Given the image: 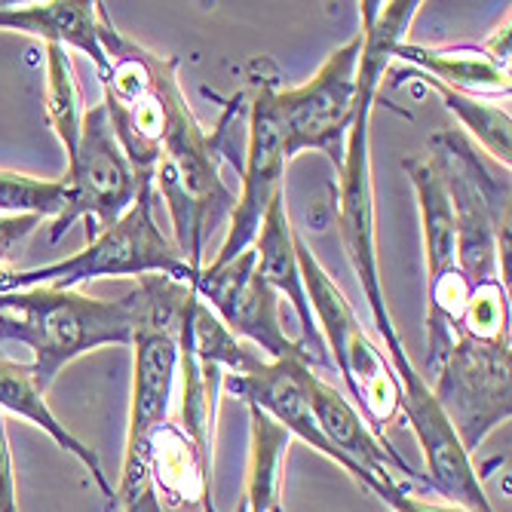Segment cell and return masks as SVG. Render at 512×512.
I'll use <instances>...</instances> for the list:
<instances>
[{
  "label": "cell",
  "instance_id": "cell-1",
  "mask_svg": "<svg viewBox=\"0 0 512 512\" xmlns=\"http://www.w3.org/2000/svg\"><path fill=\"white\" fill-rule=\"evenodd\" d=\"M194 289L178 279L148 273L126 295L105 301L77 289L34 286L0 295V341L25 344L37 387L46 393L59 371L89 350L132 347L145 329L178 332Z\"/></svg>",
  "mask_w": 512,
  "mask_h": 512
},
{
  "label": "cell",
  "instance_id": "cell-2",
  "mask_svg": "<svg viewBox=\"0 0 512 512\" xmlns=\"http://www.w3.org/2000/svg\"><path fill=\"white\" fill-rule=\"evenodd\" d=\"M430 151L454 212L460 273L470 286L500 279L509 289V169L485 163L460 129L433 135Z\"/></svg>",
  "mask_w": 512,
  "mask_h": 512
},
{
  "label": "cell",
  "instance_id": "cell-3",
  "mask_svg": "<svg viewBox=\"0 0 512 512\" xmlns=\"http://www.w3.org/2000/svg\"><path fill=\"white\" fill-rule=\"evenodd\" d=\"M154 209H157L154 181H145L129 212L117 224L92 237L83 252L31 270H7L0 276V295L34 289V286L77 289L89 283V279H102V276H148V273H160L178 279V283H188L197 270H191L188 258L160 230Z\"/></svg>",
  "mask_w": 512,
  "mask_h": 512
},
{
  "label": "cell",
  "instance_id": "cell-4",
  "mask_svg": "<svg viewBox=\"0 0 512 512\" xmlns=\"http://www.w3.org/2000/svg\"><path fill=\"white\" fill-rule=\"evenodd\" d=\"M295 255L304 276L307 301L313 307L322 341L329 344V359L338 368L341 381L350 390V402L362 414L371 433L384 436V427L402 411V384L384 350L365 335L356 319L353 304L344 298L338 283L319 264V258L307 249V243L295 234Z\"/></svg>",
  "mask_w": 512,
  "mask_h": 512
},
{
  "label": "cell",
  "instance_id": "cell-5",
  "mask_svg": "<svg viewBox=\"0 0 512 512\" xmlns=\"http://www.w3.org/2000/svg\"><path fill=\"white\" fill-rule=\"evenodd\" d=\"M421 375L467 454L512 417V344L457 335Z\"/></svg>",
  "mask_w": 512,
  "mask_h": 512
},
{
  "label": "cell",
  "instance_id": "cell-6",
  "mask_svg": "<svg viewBox=\"0 0 512 512\" xmlns=\"http://www.w3.org/2000/svg\"><path fill=\"white\" fill-rule=\"evenodd\" d=\"M62 184L68 188V206L50 224V243H59L77 218H86L89 237H96L111 224H117L138 200L142 181L135 178L117 142L105 102L83 111L80 138L68 157V172Z\"/></svg>",
  "mask_w": 512,
  "mask_h": 512
},
{
  "label": "cell",
  "instance_id": "cell-7",
  "mask_svg": "<svg viewBox=\"0 0 512 512\" xmlns=\"http://www.w3.org/2000/svg\"><path fill=\"white\" fill-rule=\"evenodd\" d=\"M359 56L362 31L322 62L316 77L307 86L273 92V111L283 129L286 157L301 151H322L335 166L344 160L347 129L356 111L359 92Z\"/></svg>",
  "mask_w": 512,
  "mask_h": 512
},
{
  "label": "cell",
  "instance_id": "cell-8",
  "mask_svg": "<svg viewBox=\"0 0 512 512\" xmlns=\"http://www.w3.org/2000/svg\"><path fill=\"white\" fill-rule=\"evenodd\" d=\"M188 286L194 295L224 322V329L234 338L252 341V347L270 359H304L310 365L313 356L301 347V341H292L279 319V295L264 283L258 273V255L255 249L243 252L230 264L218 270H197Z\"/></svg>",
  "mask_w": 512,
  "mask_h": 512
},
{
  "label": "cell",
  "instance_id": "cell-9",
  "mask_svg": "<svg viewBox=\"0 0 512 512\" xmlns=\"http://www.w3.org/2000/svg\"><path fill=\"white\" fill-rule=\"evenodd\" d=\"M135 378H132V408L120 485L114 488V509L120 512L138 494L151 488V436L166 424L172 387L178 375V332L145 329L132 344Z\"/></svg>",
  "mask_w": 512,
  "mask_h": 512
},
{
  "label": "cell",
  "instance_id": "cell-10",
  "mask_svg": "<svg viewBox=\"0 0 512 512\" xmlns=\"http://www.w3.org/2000/svg\"><path fill=\"white\" fill-rule=\"evenodd\" d=\"M313 365L304 362V359H279V362H261L255 371H246V375H224L221 387L230 393L243 399L249 408H258L264 411L267 417H273V421L283 427L289 436H298L301 442H307L310 448H316L322 457H329L332 463H338V467L356 482L362 485L365 491H371L375 497H381L384 503L402 491L405 485L399 488H387L381 485L375 476H368L362 470H356L353 463L338 451L332 448L329 442H325V436L319 433V424L316 417L310 411V402H307V387H304V378L307 371Z\"/></svg>",
  "mask_w": 512,
  "mask_h": 512
},
{
  "label": "cell",
  "instance_id": "cell-11",
  "mask_svg": "<svg viewBox=\"0 0 512 512\" xmlns=\"http://www.w3.org/2000/svg\"><path fill=\"white\" fill-rule=\"evenodd\" d=\"M286 166H289V157L283 145V129H279V120L273 111V89H261V96L252 102V111H249V151H246V166H243V191L237 197L234 215L227 221V237L218 255L203 267L218 270L255 246L270 203L283 194Z\"/></svg>",
  "mask_w": 512,
  "mask_h": 512
},
{
  "label": "cell",
  "instance_id": "cell-12",
  "mask_svg": "<svg viewBox=\"0 0 512 512\" xmlns=\"http://www.w3.org/2000/svg\"><path fill=\"white\" fill-rule=\"evenodd\" d=\"M304 387H307V402H310V411L319 424V433L332 448H338L356 470L375 476L387 488H399L396 476L421 479L414 473L411 463L387 439L371 433V427L362 421L356 405L338 387H332L329 381H322L316 375V368L307 371ZM421 485H424V479H421Z\"/></svg>",
  "mask_w": 512,
  "mask_h": 512
},
{
  "label": "cell",
  "instance_id": "cell-13",
  "mask_svg": "<svg viewBox=\"0 0 512 512\" xmlns=\"http://www.w3.org/2000/svg\"><path fill=\"white\" fill-rule=\"evenodd\" d=\"M252 249L258 255V273L264 276V283L276 295H286L292 301L298 322H301V347L313 356L316 365H332L329 350H325V341H322V332L316 325V316H313V307L307 301L304 276H301L298 255H295V230H292L283 194L270 203Z\"/></svg>",
  "mask_w": 512,
  "mask_h": 512
},
{
  "label": "cell",
  "instance_id": "cell-14",
  "mask_svg": "<svg viewBox=\"0 0 512 512\" xmlns=\"http://www.w3.org/2000/svg\"><path fill=\"white\" fill-rule=\"evenodd\" d=\"M0 31H19L43 43L74 46L92 59L99 77L108 71V56L99 37V4L92 0H46V4L0 7Z\"/></svg>",
  "mask_w": 512,
  "mask_h": 512
},
{
  "label": "cell",
  "instance_id": "cell-15",
  "mask_svg": "<svg viewBox=\"0 0 512 512\" xmlns=\"http://www.w3.org/2000/svg\"><path fill=\"white\" fill-rule=\"evenodd\" d=\"M0 408H7V411L25 417V421H31L37 430H43L59 448H65L71 457H77V460L83 463V467H86L89 479L96 482V488L102 491L108 512L114 509V485L108 482V476H105V470H102L99 454L92 451L89 445H83V442L59 421V417L53 414V408L46 405V393L37 387V381H34V375H31L28 362L22 365V362H13V359H7V356H0Z\"/></svg>",
  "mask_w": 512,
  "mask_h": 512
},
{
  "label": "cell",
  "instance_id": "cell-16",
  "mask_svg": "<svg viewBox=\"0 0 512 512\" xmlns=\"http://www.w3.org/2000/svg\"><path fill=\"white\" fill-rule=\"evenodd\" d=\"M393 59L408 62L430 80H439L463 96H476V99H509V71L497 68L485 53L482 46H421V43H408L402 40Z\"/></svg>",
  "mask_w": 512,
  "mask_h": 512
},
{
  "label": "cell",
  "instance_id": "cell-17",
  "mask_svg": "<svg viewBox=\"0 0 512 512\" xmlns=\"http://www.w3.org/2000/svg\"><path fill=\"white\" fill-rule=\"evenodd\" d=\"M148 467H151V488L157 494H166L175 503L194 500L203 506V512H215L212 491H209L212 463L200 454L194 439L181 427H172L166 421L160 430H154Z\"/></svg>",
  "mask_w": 512,
  "mask_h": 512
},
{
  "label": "cell",
  "instance_id": "cell-18",
  "mask_svg": "<svg viewBox=\"0 0 512 512\" xmlns=\"http://www.w3.org/2000/svg\"><path fill=\"white\" fill-rule=\"evenodd\" d=\"M292 436L273 417L249 408V473L237 512H283V463Z\"/></svg>",
  "mask_w": 512,
  "mask_h": 512
},
{
  "label": "cell",
  "instance_id": "cell-19",
  "mask_svg": "<svg viewBox=\"0 0 512 512\" xmlns=\"http://www.w3.org/2000/svg\"><path fill=\"white\" fill-rule=\"evenodd\" d=\"M402 169L411 178V188L417 197V212H421L424 230V255H427V279L457 267V230L454 212L445 194V184L430 163V157H411L402 160Z\"/></svg>",
  "mask_w": 512,
  "mask_h": 512
},
{
  "label": "cell",
  "instance_id": "cell-20",
  "mask_svg": "<svg viewBox=\"0 0 512 512\" xmlns=\"http://www.w3.org/2000/svg\"><path fill=\"white\" fill-rule=\"evenodd\" d=\"M445 102V108L451 114L460 117V123L467 126L479 142L485 145V151L494 157L497 166L509 169L512 163V120H509V108H500L491 99H476V96H463V92L424 77Z\"/></svg>",
  "mask_w": 512,
  "mask_h": 512
},
{
  "label": "cell",
  "instance_id": "cell-21",
  "mask_svg": "<svg viewBox=\"0 0 512 512\" xmlns=\"http://www.w3.org/2000/svg\"><path fill=\"white\" fill-rule=\"evenodd\" d=\"M83 111L86 108L80 102L71 56L65 53V46L46 43V120L56 129L65 157H71V151L77 148Z\"/></svg>",
  "mask_w": 512,
  "mask_h": 512
},
{
  "label": "cell",
  "instance_id": "cell-22",
  "mask_svg": "<svg viewBox=\"0 0 512 512\" xmlns=\"http://www.w3.org/2000/svg\"><path fill=\"white\" fill-rule=\"evenodd\" d=\"M68 206L62 181H43L19 172H0V215H40L56 218Z\"/></svg>",
  "mask_w": 512,
  "mask_h": 512
},
{
  "label": "cell",
  "instance_id": "cell-23",
  "mask_svg": "<svg viewBox=\"0 0 512 512\" xmlns=\"http://www.w3.org/2000/svg\"><path fill=\"white\" fill-rule=\"evenodd\" d=\"M43 224L40 215H0V276H4L10 267L13 252L34 234V230Z\"/></svg>",
  "mask_w": 512,
  "mask_h": 512
},
{
  "label": "cell",
  "instance_id": "cell-24",
  "mask_svg": "<svg viewBox=\"0 0 512 512\" xmlns=\"http://www.w3.org/2000/svg\"><path fill=\"white\" fill-rule=\"evenodd\" d=\"M0 512H19L16 470H13V451H10V439H7L4 414H0Z\"/></svg>",
  "mask_w": 512,
  "mask_h": 512
},
{
  "label": "cell",
  "instance_id": "cell-25",
  "mask_svg": "<svg viewBox=\"0 0 512 512\" xmlns=\"http://www.w3.org/2000/svg\"><path fill=\"white\" fill-rule=\"evenodd\" d=\"M393 512H467V509H460V506H451V503H433V500H421V497H414L411 491H399L390 497L387 503Z\"/></svg>",
  "mask_w": 512,
  "mask_h": 512
},
{
  "label": "cell",
  "instance_id": "cell-26",
  "mask_svg": "<svg viewBox=\"0 0 512 512\" xmlns=\"http://www.w3.org/2000/svg\"><path fill=\"white\" fill-rule=\"evenodd\" d=\"M482 53H485L497 68L509 71V16H506V22L485 40Z\"/></svg>",
  "mask_w": 512,
  "mask_h": 512
},
{
  "label": "cell",
  "instance_id": "cell-27",
  "mask_svg": "<svg viewBox=\"0 0 512 512\" xmlns=\"http://www.w3.org/2000/svg\"><path fill=\"white\" fill-rule=\"evenodd\" d=\"M120 512H163V503H160V497H157V491L154 488H148L145 494H138L129 506H123Z\"/></svg>",
  "mask_w": 512,
  "mask_h": 512
}]
</instances>
